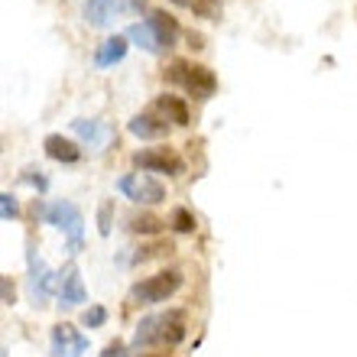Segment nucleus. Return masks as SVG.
Masks as SVG:
<instances>
[{
  "mask_svg": "<svg viewBox=\"0 0 357 357\" xmlns=\"http://www.w3.org/2000/svg\"><path fill=\"white\" fill-rule=\"evenodd\" d=\"M185 338V312L182 309H166L156 315L140 319L137 331H133V348H146V344H178Z\"/></svg>",
  "mask_w": 357,
  "mask_h": 357,
  "instance_id": "obj_1",
  "label": "nucleus"
},
{
  "mask_svg": "<svg viewBox=\"0 0 357 357\" xmlns=\"http://www.w3.org/2000/svg\"><path fill=\"white\" fill-rule=\"evenodd\" d=\"M172 85H178L182 91L195 94V98H211L218 88V78L208 66H198V62H185V59H176L166 72Z\"/></svg>",
  "mask_w": 357,
  "mask_h": 357,
  "instance_id": "obj_2",
  "label": "nucleus"
},
{
  "mask_svg": "<svg viewBox=\"0 0 357 357\" xmlns=\"http://www.w3.org/2000/svg\"><path fill=\"white\" fill-rule=\"evenodd\" d=\"M182 286V273L178 270H162L156 276H146L130 289V302L133 305H160L169 296H176Z\"/></svg>",
  "mask_w": 357,
  "mask_h": 357,
  "instance_id": "obj_3",
  "label": "nucleus"
},
{
  "mask_svg": "<svg viewBox=\"0 0 357 357\" xmlns=\"http://www.w3.org/2000/svg\"><path fill=\"white\" fill-rule=\"evenodd\" d=\"M43 218H46V225L59 227V231L68 237L72 254L82 250V225H85V218H82V211H78L72 202H49V205L43 208Z\"/></svg>",
  "mask_w": 357,
  "mask_h": 357,
  "instance_id": "obj_4",
  "label": "nucleus"
},
{
  "mask_svg": "<svg viewBox=\"0 0 357 357\" xmlns=\"http://www.w3.org/2000/svg\"><path fill=\"white\" fill-rule=\"evenodd\" d=\"M117 188H121L123 198H130L137 205H160V202H166V185L156 182L153 176H146V172L123 176L121 182H117Z\"/></svg>",
  "mask_w": 357,
  "mask_h": 357,
  "instance_id": "obj_5",
  "label": "nucleus"
},
{
  "mask_svg": "<svg viewBox=\"0 0 357 357\" xmlns=\"http://www.w3.org/2000/svg\"><path fill=\"white\" fill-rule=\"evenodd\" d=\"M133 166L143 172H166V176H182V172H185L182 156L166 150V146H160V150H140L133 156Z\"/></svg>",
  "mask_w": 357,
  "mask_h": 357,
  "instance_id": "obj_6",
  "label": "nucleus"
},
{
  "mask_svg": "<svg viewBox=\"0 0 357 357\" xmlns=\"http://www.w3.org/2000/svg\"><path fill=\"white\" fill-rule=\"evenodd\" d=\"M26 264H29V292H33V299L36 302H46L49 292H52V286H59V273L46 270V264L39 260L36 247L29 244L26 250Z\"/></svg>",
  "mask_w": 357,
  "mask_h": 357,
  "instance_id": "obj_7",
  "label": "nucleus"
},
{
  "mask_svg": "<svg viewBox=\"0 0 357 357\" xmlns=\"http://www.w3.org/2000/svg\"><path fill=\"white\" fill-rule=\"evenodd\" d=\"M88 351V338L75 325L59 321L52 328V357H82Z\"/></svg>",
  "mask_w": 357,
  "mask_h": 357,
  "instance_id": "obj_8",
  "label": "nucleus"
},
{
  "mask_svg": "<svg viewBox=\"0 0 357 357\" xmlns=\"http://www.w3.org/2000/svg\"><path fill=\"white\" fill-rule=\"evenodd\" d=\"M123 13V0H88L85 3V20L94 29L114 26V20Z\"/></svg>",
  "mask_w": 357,
  "mask_h": 357,
  "instance_id": "obj_9",
  "label": "nucleus"
},
{
  "mask_svg": "<svg viewBox=\"0 0 357 357\" xmlns=\"http://www.w3.org/2000/svg\"><path fill=\"white\" fill-rule=\"evenodd\" d=\"M59 299H62V305H82V302H88V292H85V282H82L78 266H66V270L59 273Z\"/></svg>",
  "mask_w": 357,
  "mask_h": 357,
  "instance_id": "obj_10",
  "label": "nucleus"
},
{
  "mask_svg": "<svg viewBox=\"0 0 357 357\" xmlns=\"http://www.w3.org/2000/svg\"><path fill=\"white\" fill-rule=\"evenodd\" d=\"M127 130L133 137H140V140H162L169 133V123L162 121V117H153V114H137V117L127 121Z\"/></svg>",
  "mask_w": 357,
  "mask_h": 357,
  "instance_id": "obj_11",
  "label": "nucleus"
},
{
  "mask_svg": "<svg viewBox=\"0 0 357 357\" xmlns=\"http://www.w3.org/2000/svg\"><path fill=\"white\" fill-rule=\"evenodd\" d=\"M46 156L56 162H66V166H72V162L82 160V150H78V143H72L68 137H62V133H49L46 137Z\"/></svg>",
  "mask_w": 357,
  "mask_h": 357,
  "instance_id": "obj_12",
  "label": "nucleus"
},
{
  "mask_svg": "<svg viewBox=\"0 0 357 357\" xmlns=\"http://www.w3.org/2000/svg\"><path fill=\"white\" fill-rule=\"evenodd\" d=\"M127 36H107L104 43H98V52H94V66L98 68H111L117 66L123 56H127Z\"/></svg>",
  "mask_w": 357,
  "mask_h": 357,
  "instance_id": "obj_13",
  "label": "nucleus"
},
{
  "mask_svg": "<svg viewBox=\"0 0 357 357\" xmlns=\"http://www.w3.org/2000/svg\"><path fill=\"white\" fill-rule=\"evenodd\" d=\"M72 130H75L91 150H104V143L111 140V127L104 121H72Z\"/></svg>",
  "mask_w": 357,
  "mask_h": 357,
  "instance_id": "obj_14",
  "label": "nucleus"
},
{
  "mask_svg": "<svg viewBox=\"0 0 357 357\" xmlns=\"http://www.w3.org/2000/svg\"><path fill=\"white\" fill-rule=\"evenodd\" d=\"M153 107L162 114V121H172V123H178V127H185V123L192 121V117H188V104L182 101L178 94H160Z\"/></svg>",
  "mask_w": 357,
  "mask_h": 357,
  "instance_id": "obj_15",
  "label": "nucleus"
},
{
  "mask_svg": "<svg viewBox=\"0 0 357 357\" xmlns=\"http://www.w3.org/2000/svg\"><path fill=\"white\" fill-rule=\"evenodd\" d=\"M146 23L153 26V33L160 36L162 49H172L176 46V36H178V23L169 17V13H162V10H153L150 17H146Z\"/></svg>",
  "mask_w": 357,
  "mask_h": 357,
  "instance_id": "obj_16",
  "label": "nucleus"
},
{
  "mask_svg": "<svg viewBox=\"0 0 357 357\" xmlns=\"http://www.w3.org/2000/svg\"><path fill=\"white\" fill-rule=\"evenodd\" d=\"M127 39H130L133 46H140L143 52H153V56H160V52H166L160 43V36L153 33V26L143 20V23H133L130 29H127Z\"/></svg>",
  "mask_w": 357,
  "mask_h": 357,
  "instance_id": "obj_17",
  "label": "nucleus"
},
{
  "mask_svg": "<svg viewBox=\"0 0 357 357\" xmlns=\"http://www.w3.org/2000/svg\"><path fill=\"white\" fill-rule=\"evenodd\" d=\"M162 225H166L162 218L146 215V211H140V215L130 218V231H133V234H160Z\"/></svg>",
  "mask_w": 357,
  "mask_h": 357,
  "instance_id": "obj_18",
  "label": "nucleus"
},
{
  "mask_svg": "<svg viewBox=\"0 0 357 357\" xmlns=\"http://www.w3.org/2000/svg\"><path fill=\"white\" fill-rule=\"evenodd\" d=\"M169 225L176 227L178 234H192V231H195V215H192L188 208H176L169 218Z\"/></svg>",
  "mask_w": 357,
  "mask_h": 357,
  "instance_id": "obj_19",
  "label": "nucleus"
},
{
  "mask_svg": "<svg viewBox=\"0 0 357 357\" xmlns=\"http://www.w3.org/2000/svg\"><path fill=\"white\" fill-rule=\"evenodd\" d=\"M192 10H195V17H205V20L221 17V3L218 0H192Z\"/></svg>",
  "mask_w": 357,
  "mask_h": 357,
  "instance_id": "obj_20",
  "label": "nucleus"
},
{
  "mask_svg": "<svg viewBox=\"0 0 357 357\" xmlns=\"http://www.w3.org/2000/svg\"><path fill=\"white\" fill-rule=\"evenodd\" d=\"M104 321H107V309H104V305H91V309H85V315H82V325H85V328H101Z\"/></svg>",
  "mask_w": 357,
  "mask_h": 357,
  "instance_id": "obj_21",
  "label": "nucleus"
},
{
  "mask_svg": "<svg viewBox=\"0 0 357 357\" xmlns=\"http://www.w3.org/2000/svg\"><path fill=\"white\" fill-rule=\"evenodd\" d=\"M17 215H20V202L10 195V192H3V195H0V218H3V221H13Z\"/></svg>",
  "mask_w": 357,
  "mask_h": 357,
  "instance_id": "obj_22",
  "label": "nucleus"
},
{
  "mask_svg": "<svg viewBox=\"0 0 357 357\" xmlns=\"http://www.w3.org/2000/svg\"><path fill=\"white\" fill-rule=\"evenodd\" d=\"M111 215H114V205H111V202H104L101 211H98V231H101L104 237L111 234Z\"/></svg>",
  "mask_w": 357,
  "mask_h": 357,
  "instance_id": "obj_23",
  "label": "nucleus"
},
{
  "mask_svg": "<svg viewBox=\"0 0 357 357\" xmlns=\"http://www.w3.org/2000/svg\"><path fill=\"white\" fill-rule=\"evenodd\" d=\"M23 182H29V185H36L39 192H46V188H49V182H46L43 176H39V169H26V172H23Z\"/></svg>",
  "mask_w": 357,
  "mask_h": 357,
  "instance_id": "obj_24",
  "label": "nucleus"
},
{
  "mask_svg": "<svg viewBox=\"0 0 357 357\" xmlns=\"http://www.w3.org/2000/svg\"><path fill=\"white\" fill-rule=\"evenodd\" d=\"M0 289H3V302H7V305H13V282H10V276H3V280H0Z\"/></svg>",
  "mask_w": 357,
  "mask_h": 357,
  "instance_id": "obj_25",
  "label": "nucleus"
},
{
  "mask_svg": "<svg viewBox=\"0 0 357 357\" xmlns=\"http://www.w3.org/2000/svg\"><path fill=\"white\" fill-rule=\"evenodd\" d=\"M101 357H123V341H114V344H107Z\"/></svg>",
  "mask_w": 357,
  "mask_h": 357,
  "instance_id": "obj_26",
  "label": "nucleus"
},
{
  "mask_svg": "<svg viewBox=\"0 0 357 357\" xmlns=\"http://www.w3.org/2000/svg\"><path fill=\"white\" fill-rule=\"evenodd\" d=\"M172 3H176V7H188V3H192V0H172Z\"/></svg>",
  "mask_w": 357,
  "mask_h": 357,
  "instance_id": "obj_27",
  "label": "nucleus"
},
{
  "mask_svg": "<svg viewBox=\"0 0 357 357\" xmlns=\"http://www.w3.org/2000/svg\"><path fill=\"white\" fill-rule=\"evenodd\" d=\"M130 3H133V7H143V3H146V0H130Z\"/></svg>",
  "mask_w": 357,
  "mask_h": 357,
  "instance_id": "obj_28",
  "label": "nucleus"
},
{
  "mask_svg": "<svg viewBox=\"0 0 357 357\" xmlns=\"http://www.w3.org/2000/svg\"><path fill=\"white\" fill-rule=\"evenodd\" d=\"M140 357H166V354H140Z\"/></svg>",
  "mask_w": 357,
  "mask_h": 357,
  "instance_id": "obj_29",
  "label": "nucleus"
}]
</instances>
